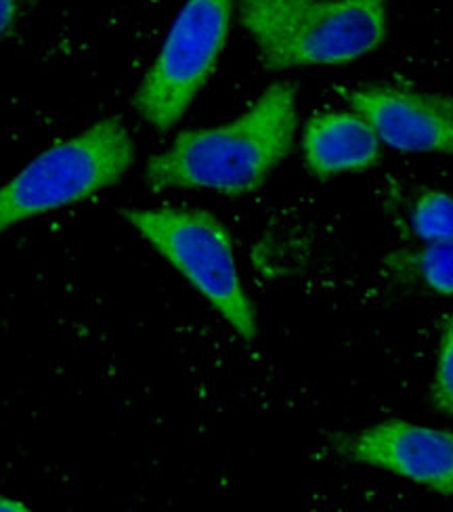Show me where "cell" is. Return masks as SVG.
<instances>
[{"label": "cell", "mask_w": 453, "mask_h": 512, "mask_svg": "<svg viewBox=\"0 0 453 512\" xmlns=\"http://www.w3.org/2000/svg\"><path fill=\"white\" fill-rule=\"evenodd\" d=\"M298 126L296 91L269 87L231 122L181 133L147 162L151 191L193 189L240 198L261 189L292 152Z\"/></svg>", "instance_id": "6da1fadb"}, {"label": "cell", "mask_w": 453, "mask_h": 512, "mask_svg": "<svg viewBox=\"0 0 453 512\" xmlns=\"http://www.w3.org/2000/svg\"><path fill=\"white\" fill-rule=\"evenodd\" d=\"M240 21L273 72L336 68L374 53L388 32L386 0H240Z\"/></svg>", "instance_id": "7a4b0ae2"}, {"label": "cell", "mask_w": 453, "mask_h": 512, "mask_svg": "<svg viewBox=\"0 0 453 512\" xmlns=\"http://www.w3.org/2000/svg\"><path fill=\"white\" fill-rule=\"evenodd\" d=\"M122 219L154 248L246 343L258 315L244 288L229 229L200 208H126Z\"/></svg>", "instance_id": "3957f363"}, {"label": "cell", "mask_w": 453, "mask_h": 512, "mask_svg": "<svg viewBox=\"0 0 453 512\" xmlns=\"http://www.w3.org/2000/svg\"><path fill=\"white\" fill-rule=\"evenodd\" d=\"M135 162L126 126L105 118L36 156L0 187V233L116 185Z\"/></svg>", "instance_id": "277c9868"}, {"label": "cell", "mask_w": 453, "mask_h": 512, "mask_svg": "<svg viewBox=\"0 0 453 512\" xmlns=\"http://www.w3.org/2000/svg\"><path fill=\"white\" fill-rule=\"evenodd\" d=\"M235 0H185L135 93V110L158 131L196 101L225 51Z\"/></svg>", "instance_id": "5b68a950"}, {"label": "cell", "mask_w": 453, "mask_h": 512, "mask_svg": "<svg viewBox=\"0 0 453 512\" xmlns=\"http://www.w3.org/2000/svg\"><path fill=\"white\" fill-rule=\"evenodd\" d=\"M351 110L372 124L382 145L401 154L453 156V95L401 87H359Z\"/></svg>", "instance_id": "8992f818"}, {"label": "cell", "mask_w": 453, "mask_h": 512, "mask_svg": "<svg viewBox=\"0 0 453 512\" xmlns=\"http://www.w3.org/2000/svg\"><path fill=\"white\" fill-rule=\"evenodd\" d=\"M344 452L359 464L453 496V431L395 418L357 433Z\"/></svg>", "instance_id": "52a82bcc"}, {"label": "cell", "mask_w": 453, "mask_h": 512, "mask_svg": "<svg viewBox=\"0 0 453 512\" xmlns=\"http://www.w3.org/2000/svg\"><path fill=\"white\" fill-rule=\"evenodd\" d=\"M300 147L307 170L319 181L363 173L382 156L372 124L355 110L313 114L302 128Z\"/></svg>", "instance_id": "ba28073f"}, {"label": "cell", "mask_w": 453, "mask_h": 512, "mask_svg": "<svg viewBox=\"0 0 453 512\" xmlns=\"http://www.w3.org/2000/svg\"><path fill=\"white\" fill-rule=\"evenodd\" d=\"M391 263L416 277L428 290L453 296V242H424L418 250L395 254Z\"/></svg>", "instance_id": "9c48e42d"}, {"label": "cell", "mask_w": 453, "mask_h": 512, "mask_svg": "<svg viewBox=\"0 0 453 512\" xmlns=\"http://www.w3.org/2000/svg\"><path fill=\"white\" fill-rule=\"evenodd\" d=\"M409 225L422 242H453V198L441 189H426L416 198Z\"/></svg>", "instance_id": "30bf717a"}, {"label": "cell", "mask_w": 453, "mask_h": 512, "mask_svg": "<svg viewBox=\"0 0 453 512\" xmlns=\"http://www.w3.org/2000/svg\"><path fill=\"white\" fill-rule=\"evenodd\" d=\"M430 401L437 412L453 416V315H449L443 324Z\"/></svg>", "instance_id": "8fae6325"}, {"label": "cell", "mask_w": 453, "mask_h": 512, "mask_svg": "<svg viewBox=\"0 0 453 512\" xmlns=\"http://www.w3.org/2000/svg\"><path fill=\"white\" fill-rule=\"evenodd\" d=\"M17 19V0H0V36H7Z\"/></svg>", "instance_id": "7c38bea8"}, {"label": "cell", "mask_w": 453, "mask_h": 512, "mask_svg": "<svg viewBox=\"0 0 453 512\" xmlns=\"http://www.w3.org/2000/svg\"><path fill=\"white\" fill-rule=\"evenodd\" d=\"M24 510H28V506L24 502L0 494V512H24Z\"/></svg>", "instance_id": "4fadbf2b"}]
</instances>
